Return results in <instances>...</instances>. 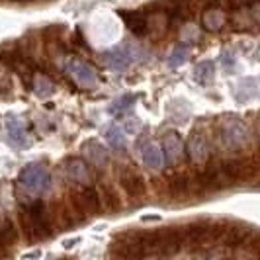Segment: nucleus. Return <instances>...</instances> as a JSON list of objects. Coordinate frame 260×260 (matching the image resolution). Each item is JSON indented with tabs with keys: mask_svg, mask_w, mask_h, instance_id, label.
Wrapping results in <instances>:
<instances>
[{
	"mask_svg": "<svg viewBox=\"0 0 260 260\" xmlns=\"http://www.w3.org/2000/svg\"><path fill=\"white\" fill-rule=\"evenodd\" d=\"M102 59H104V63L110 67L112 71L123 73V71H127L131 67L135 55H133V49H131L129 45H119V47H114V49L106 51L104 55H102Z\"/></svg>",
	"mask_w": 260,
	"mask_h": 260,
	"instance_id": "5",
	"label": "nucleus"
},
{
	"mask_svg": "<svg viewBox=\"0 0 260 260\" xmlns=\"http://www.w3.org/2000/svg\"><path fill=\"white\" fill-rule=\"evenodd\" d=\"M67 174L78 186H92V172L86 160L82 158H69L67 160Z\"/></svg>",
	"mask_w": 260,
	"mask_h": 260,
	"instance_id": "8",
	"label": "nucleus"
},
{
	"mask_svg": "<svg viewBox=\"0 0 260 260\" xmlns=\"http://www.w3.org/2000/svg\"><path fill=\"white\" fill-rule=\"evenodd\" d=\"M127 125H129V127H127V131L135 133V131L141 127V121H139V119H135V117H129V119H127Z\"/></svg>",
	"mask_w": 260,
	"mask_h": 260,
	"instance_id": "23",
	"label": "nucleus"
},
{
	"mask_svg": "<svg viewBox=\"0 0 260 260\" xmlns=\"http://www.w3.org/2000/svg\"><path fill=\"white\" fill-rule=\"evenodd\" d=\"M67 71L71 73V77L75 78V82H77L78 86L84 88V90H90V88H94V86L98 84V75H96V71H94L88 63L80 61V59H73V61L67 65Z\"/></svg>",
	"mask_w": 260,
	"mask_h": 260,
	"instance_id": "3",
	"label": "nucleus"
},
{
	"mask_svg": "<svg viewBox=\"0 0 260 260\" xmlns=\"http://www.w3.org/2000/svg\"><path fill=\"white\" fill-rule=\"evenodd\" d=\"M106 141L114 151H125V131L117 125L106 129Z\"/></svg>",
	"mask_w": 260,
	"mask_h": 260,
	"instance_id": "17",
	"label": "nucleus"
},
{
	"mask_svg": "<svg viewBox=\"0 0 260 260\" xmlns=\"http://www.w3.org/2000/svg\"><path fill=\"white\" fill-rule=\"evenodd\" d=\"M75 206L82 215H96L100 211V200L92 186H82V190L75 196Z\"/></svg>",
	"mask_w": 260,
	"mask_h": 260,
	"instance_id": "7",
	"label": "nucleus"
},
{
	"mask_svg": "<svg viewBox=\"0 0 260 260\" xmlns=\"http://www.w3.org/2000/svg\"><path fill=\"white\" fill-rule=\"evenodd\" d=\"M16 241V231H14L12 221L8 219V215L4 213V209L0 208V245L8 247Z\"/></svg>",
	"mask_w": 260,
	"mask_h": 260,
	"instance_id": "15",
	"label": "nucleus"
},
{
	"mask_svg": "<svg viewBox=\"0 0 260 260\" xmlns=\"http://www.w3.org/2000/svg\"><path fill=\"white\" fill-rule=\"evenodd\" d=\"M169 190L172 196H176V198H180L188 192V178L186 176H176V178H172L169 184Z\"/></svg>",
	"mask_w": 260,
	"mask_h": 260,
	"instance_id": "22",
	"label": "nucleus"
},
{
	"mask_svg": "<svg viewBox=\"0 0 260 260\" xmlns=\"http://www.w3.org/2000/svg\"><path fill=\"white\" fill-rule=\"evenodd\" d=\"M84 151H86V156L92 162V167L96 169H106L108 167V149L104 145H100L98 141H88L84 145Z\"/></svg>",
	"mask_w": 260,
	"mask_h": 260,
	"instance_id": "11",
	"label": "nucleus"
},
{
	"mask_svg": "<svg viewBox=\"0 0 260 260\" xmlns=\"http://www.w3.org/2000/svg\"><path fill=\"white\" fill-rule=\"evenodd\" d=\"M188 55H190V47H186V45H178L174 51L170 53L169 67H170V69H178L180 65H184V63H186Z\"/></svg>",
	"mask_w": 260,
	"mask_h": 260,
	"instance_id": "21",
	"label": "nucleus"
},
{
	"mask_svg": "<svg viewBox=\"0 0 260 260\" xmlns=\"http://www.w3.org/2000/svg\"><path fill=\"white\" fill-rule=\"evenodd\" d=\"M26 215L29 219L27 225V233H31L34 237H47L51 233L49 231V221L45 215V204L43 202H34L26 208Z\"/></svg>",
	"mask_w": 260,
	"mask_h": 260,
	"instance_id": "2",
	"label": "nucleus"
},
{
	"mask_svg": "<svg viewBox=\"0 0 260 260\" xmlns=\"http://www.w3.org/2000/svg\"><path fill=\"white\" fill-rule=\"evenodd\" d=\"M221 139L229 145V147H239V145H243L245 143V129H243V125H239V123L227 125L221 133Z\"/></svg>",
	"mask_w": 260,
	"mask_h": 260,
	"instance_id": "16",
	"label": "nucleus"
},
{
	"mask_svg": "<svg viewBox=\"0 0 260 260\" xmlns=\"http://www.w3.org/2000/svg\"><path fill=\"white\" fill-rule=\"evenodd\" d=\"M162 153H165V158H167V162L170 167H178L186 158V145H184L182 137L176 131H170V133L165 135Z\"/></svg>",
	"mask_w": 260,
	"mask_h": 260,
	"instance_id": "4",
	"label": "nucleus"
},
{
	"mask_svg": "<svg viewBox=\"0 0 260 260\" xmlns=\"http://www.w3.org/2000/svg\"><path fill=\"white\" fill-rule=\"evenodd\" d=\"M31 86H34L36 94L41 96V98H47V96H51L53 92H55L53 82L45 75H36V77L31 78Z\"/></svg>",
	"mask_w": 260,
	"mask_h": 260,
	"instance_id": "18",
	"label": "nucleus"
},
{
	"mask_svg": "<svg viewBox=\"0 0 260 260\" xmlns=\"http://www.w3.org/2000/svg\"><path fill=\"white\" fill-rule=\"evenodd\" d=\"M6 129H8V137H10V141H12L16 147H20V149H24V147H29V135H27L26 131V125L22 123V119L20 117H8L6 119Z\"/></svg>",
	"mask_w": 260,
	"mask_h": 260,
	"instance_id": "9",
	"label": "nucleus"
},
{
	"mask_svg": "<svg viewBox=\"0 0 260 260\" xmlns=\"http://www.w3.org/2000/svg\"><path fill=\"white\" fill-rule=\"evenodd\" d=\"M225 24V14L219 8H208L202 14V27L208 31H217Z\"/></svg>",
	"mask_w": 260,
	"mask_h": 260,
	"instance_id": "14",
	"label": "nucleus"
},
{
	"mask_svg": "<svg viewBox=\"0 0 260 260\" xmlns=\"http://www.w3.org/2000/svg\"><path fill=\"white\" fill-rule=\"evenodd\" d=\"M20 186L31 192V194H41L49 188L51 184V174L49 170L45 169L43 165H27L26 169L20 172V178H18Z\"/></svg>",
	"mask_w": 260,
	"mask_h": 260,
	"instance_id": "1",
	"label": "nucleus"
},
{
	"mask_svg": "<svg viewBox=\"0 0 260 260\" xmlns=\"http://www.w3.org/2000/svg\"><path fill=\"white\" fill-rule=\"evenodd\" d=\"M213 73H215V69H213V63H211V61H202V63H198L194 69V77L200 84H208L209 80L213 78Z\"/></svg>",
	"mask_w": 260,
	"mask_h": 260,
	"instance_id": "20",
	"label": "nucleus"
},
{
	"mask_svg": "<svg viewBox=\"0 0 260 260\" xmlns=\"http://www.w3.org/2000/svg\"><path fill=\"white\" fill-rule=\"evenodd\" d=\"M119 18L139 38H143L145 34H147V29H149V24H147V18H145L143 12H137V10H119Z\"/></svg>",
	"mask_w": 260,
	"mask_h": 260,
	"instance_id": "10",
	"label": "nucleus"
},
{
	"mask_svg": "<svg viewBox=\"0 0 260 260\" xmlns=\"http://www.w3.org/2000/svg\"><path fill=\"white\" fill-rule=\"evenodd\" d=\"M186 155L194 160L196 165H204L209 156V147H208V139L204 137V133H198L194 131L188 141H186Z\"/></svg>",
	"mask_w": 260,
	"mask_h": 260,
	"instance_id": "6",
	"label": "nucleus"
},
{
	"mask_svg": "<svg viewBox=\"0 0 260 260\" xmlns=\"http://www.w3.org/2000/svg\"><path fill=\"white\" fill-rule=\"evenodd\" d=\"M121 186L131 198H143L145 184L141 176H137L135 172H121Z\"/></svg>",
	"mask_w": 260,
	"mask_h": 260,
	"instance_id": "12",
	"label": "nucleus"
},
{
	"mask_svg": "<svg viewBox=\"0 0 260 260\" xmlns=\"http://www.w3.org/2000/svg\"><path fill=\"white\" fill-rule=\"evenodd\" d=\"M135 102H137V96L135 94H123L117 100H114V104L110 106V112L112 114H125V112H129L131 108H133Z\"/></svg>",
	"mask_w": 260,
	"mask_h": 260,
	"instance_id": "19",
	"label": "nucleus"
},
{
	"mask_svg": "<svg viewBox=\"0 0 260 260\" xmlns=\"http://www.w3.org/2000/svg\"><path fill=\"white\" fill-rule=\"evenodd\" d=\"M143 162H145V167H149V169L160 170L162 169V165H165V153H162V149H160L156 143L145 145Z\"/></svg>",
	"mask_w": 260,
	"mask_h": 260,
	"instance_id": "13",
	"label": "nucleus"
}]
</instances>
